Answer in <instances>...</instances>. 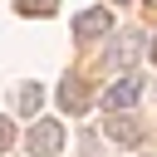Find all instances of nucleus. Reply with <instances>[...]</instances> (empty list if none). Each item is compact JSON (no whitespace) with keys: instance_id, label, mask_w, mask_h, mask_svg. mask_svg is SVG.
<instances>
[{"instance_id":"1","label":"nucleus","mask_w":157,"mask_h":157,"mask_svg":"<svg viewBox=\"0 0 157 157\" xmlns=\"http://www.w3.org/2000/svg\"><path fill=\"white\" fill-rule=\"evenodd\" d=\"M25 147H29V157H59V147H64V128H59L54 118H39V123L29 128V137H25Z\"/></svg>"},{"instance_id":"2","label":"nucleus","mask_w":157,"mask_h":157,"mask_svg":"<svg viewBox=\"0 0 157 157\" xmlns=\"http://www.w3.org/2000/svg\"><path fill=\"white\" fill-rule=\"evenodd\" d=\"M137 98H142V78H137V74H123V78H113V83H108L103 108H108V113H123V108H132Z\"/></svg>"},{"instance_id":"3","label":"nucleus","mask_w":157,"mask_h":157,"mask_svg":"<svg viewBox=\"0 0 157 157\" xmlns=\"http://www.w3.org/2000/svg\"><path fill=\"white\" fill-rule=\"evenodd\" d=\"M113 29V15L108 10H83L78 20H74V39H98V34H108Z\"/></svg>"},{"instance_id":"4","label":"nucleus","mask_w":157,"mask_h":157,"mask_svg":"<svg viewBox=\"0 0 157 157\" xmlns=\"http://www.w3.org/2000/svg\"><path fill=\"white\" fill-rule=\"evenodd\" d=\"M103 128H108V137H113V142H123V147H137V142H142V128H137L132 118H118V113H113Z\"/></svg>"},{"instance_id":"5","label":"nucleus","mask_w":157,"mask_h":157,"mask_svg":"<svg viewBox=\"0 0 157 157\" xmlns=\"http://www.w3.org/2000/svg\"><path fill=\"white\" fill-rule=\"evenodd\" d=\"M59 103H64V113H83V108H88V88H83L78 78H64V83H59Z\"/></svg>"},{"instance_id":"6","label":"nucleus","mask_w":157,"mask_h":157,"mask_svg":"<svg viewBox=\"0 0 157 157\" xmlns=\"http://www.w3.org/2000/svg\"><path fill=\"white\" fill-rule=\"evenodd\" d=\"M137 39H142L137 29H128V34H118V39H113V49H108V59H113V64H132V54L142 49Z\"/></svg>"},{"instance_id":"7","label":"nucleus","mask_w":157,"mask_h":157,"mask_svg":"<svg viewBox=\"0 0 157 157\" xmlns=\"http://www.w3.org/2000/svg\"><path fill=\"white\" fill-rule=\"evenodd\" d=\"M15 10H20V15H54L59 0H15Z\"/></svg>"},{"instance_id":"8","label":"nucleus","mask_w":157,"mask_h":157,"mask_svg":"<svg viewBox=\"0 0 157 157\" xmlns=\"http://www.w3.org/2000/svg\"><path fill=\"white\" fill-rule=\"evenodd\" d=\"M39 103H44V93H39L34 83H25V88H20V108H25V113H39Z\"/></svg>"},{"instance_id":"9","label":"nucleus","mask_w":157,"mask_h":157,"mask_svg":"<svg viewBox=\"0 0 157 157\" xmlns=\"http://www.w3.org/2000/svg\"><path fill=\"white\" fill-rule=\"evenodd\" d=\"M10 142H15V123L0 118V152H10Z\"/></svg>"},{"instance_id":"10","label":"nucleus","mask_w":157,"mask_h":157,"mask_svg":"<svg viewBox=\"0 0 157 157\" xmlns=\"http://www.w3.org/2000/svg\"><path fill=\"white\" fill-rule=\"evenodd\" d=\"M147 54H152V64H157V39H152V44H147Z\"/></svg>"}]
</instances>
